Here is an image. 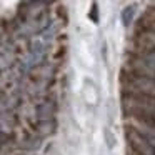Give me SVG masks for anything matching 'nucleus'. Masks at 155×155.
Returning <instances> with one entry per match:
<instances>
[{
	"mask_svg": "<svg viewBox=\"0 0 155 155\" xmlns=\"http://www.w3.org/2000/svg\"><path fill=\"white\" fill-rule=\"evenodd\" d=\"M124 110L145 127L155 128V97L128 92V95H124Z\"/></svg>",
	"mask_w": 155,
	"mask_h": 155,
	"instance_id": "nucleus-1",
	"label": "nucleus"
},
{
	"mask_svg": "<svg viewBox=\"0 0 155 155\" xmlns=\"http://www.w3.org/2000/svg\"><path fill=\"white\" fill-rule=\"evenodd\" d=\"M55 115V105L54 102L42 100L35 105V118L37 120H50Z\"/></svg>",
	"mask_w": 155,
	"mask_h": 155,
	"instance_id": "nucleus-2",
	"label": "nucleus"
},
{
	"mask_svg": "<svg viewBox=\"0 0 155 155\" xmlns=\"http://www.w3.org/2000/svg\"><path fill=\"white\" fill-rule=\"evenodd\" d=\"M40 145H42V138L35 134H27L18 142V147L24 148V150H37Z\"/></svg>",
	"mask_w": 155,
	"mask_h": 155,
	"instance_id": "nucleus-3",
	"label": "nucleus"
},
{
	"mask_svg": "<svg viewBox=\"0 0 155 155\" xmlns=\"http://www.w3.org/2000/svg\"><path fill=\"white\" fill-rule=\"evenodd\" d=\"M134 15H135V5L125 7L124 12H122V24H124L125 27H128V25L132 24V20H134Z\"/></svg>",
	"mask_w": 155,
	"mask_h": 155,
	"instance_id": "nucleus-4",
	"label": "nucleus"
},
{
	"mask_svg": "<svg viewBox=\"0 0 155 155\" xmlns=\"http://www.w3.org/2000/svg\"><path fill=\"white\" fill-rule=\"evenodd\" d=\"M7 142V134L4 132V128H0V143H4Z\"/></svg>",
	"mask_w": 155,
	"mask_h": 155,
	"instance_id": "nucleus-5",
	"label": "nucleus"
},
{
	"mask_svg": "<svg viewBox=\"0 0 155 155\" xmlns=\"http://www.w3.org/2000/svg\"><path fill=\"white\" fill-rule=\"evenodd\" d=\"M130 155H137V153H134V152H130Z\"/></svg>",
	"mask_w": 155,
	"mask_h": 155,
	"instance_id": "nucleus-6",
	"label": "nucleus"
},
{
	"mask_svg": "<svg viewBox=\"0 0 155 155\" xmlns=\"http://www.w3.org/2000/svg\"><path fill=\"white\" fill-rule=\"evenodd\" d=\"M0 95H2V90H0Z\"/></svg>",
	"mask_w": 155,
	"mask_h": 155,
	"instance_id": "nucleus-7",
	"label": "nucleus"
}]
</instances>
